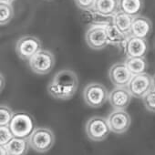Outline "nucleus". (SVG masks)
Here are the masks:
<instances>
[{"mask_svg": "<svg viewBox=\"0 0 155 155\" xmlns=\"http://www.w3.org/2000/svg\"><path fill=\"white\" fill-rule=\"evenodd\" d=\"M107 35L109 39V44L113 45H125L128 38L130 35H127L118 29L113 24L107 25Z\"/></svg>", "mask_w": 155, "mask_h": 155, "instance_id": "nucleus-20", "label": "nucleus"}, {"mask_svg": "<svg viewBox=\"0 0 155 155\" xmlns=\"http://www.w3.org/2000/svg\"><path fill=\"white\" fill-rule=\"evenodd\" d=\"M15 0H0V3H8V4H12Z\"/></svg>", "mask_w": 155, "mask_h": 155, "instance_id": "nucleus-27", "label": "nucleus"}, {"mask_svg": "<svg viewBox=\"0 0 155 155\" xmlns=\"http://www.w3.org/2000/svg\"><path fill=\"white\" fill-rule=\"evenodd\" d=\"M132 95L127 87H116L109 93V101L114 110H126Z\"/></svg>", "mask_w": 155, "mask_h": 155, "instance_id": "nucleus-13", "label": "nucleus"}, {"mask_svg": "<svg viewBox=\"0 0 155 155\" xmlns=\"http://www.w3.org/2000/svg\"><path fill=\"white\" fill-rule=\"evenodd\" d=\"M85 130L89 139L93 141L104 140L111 131L107 119L101 116H93L86 123Z\"/></svg>", "mask_w": 155, "mask_h": 155, "instance_id": "nucleus-6", "label": "nucleus"}, {"mask_svg": "<svg viewBox=\"0 0 155 155\" xmlns=\"http://www.w3.org/2000/svg\"><path fill=\"white\" fill-rule=\"evenodd\" d=\"M146 109L150 111L155 112V89L151 90L147 95L142 98Z\"/></svg>", "mask_w": 155, "mask_h": 155, "instance_id": "nucleus-24", "label": "nucleus"}, {"mask_svg": "<svg viewBox=\"0 0 155 155\" xmlns=\"http://www.w3.org/2000/svg\"><path fill=\"white\" fill-rule=\"evenodd\" d=\"M93 10L102 17H113L119 11V0H96Z\"/></svg>", "mask_w": 155, "mask_h": 155, "instance_id": "nucleus-15", "label": "nucleus"}, {"mask_svg": "<svg viewBox=\"0 0 155 155\" xmlns=\"http://www.w3.org/2000/svg\"><path fill=\"white\" fill-rule=\"evenodd\" d=\"M40 49V40L33 36H24L20 38L16 44V52L23 60H29Z\"/></svg>", "mask_w": 155, "mask_h": 155, "instance_id": "nucleus-9", "label": "nucleus"}, {"mask_svg": "<svg viewBox=\"0 0 155 155\" xmlns=\"http://www.w3.org/2000/svg\"><path fill=\"white\" fill-rule=\"evenodd\" d=\"M86 42L91 49L101 50L105 48L109 44L107 35V25L93 24L86 32Z\"/></svg>", "mask_w": 155, "mask_h": 155, "instance_id": "nucleus-8", "label": "nucleus"}, {"mask_svg": "<svg viewBox=\"0 0 155 155\" xmlns=\"http://www.w3.org/2000/svg\"><path fill=\"white\" fill-rule=\"evenodd\" d=\"M55 135L53 131L45 127L36 128L32 134L28 137L30 148L39 153L48 151L55 144Z\"/></svg>", "mask_w": 155, "mask_h": 155, "instance_id": "nucleus-3", "label": "nucleus"}, {"mask_svg": "<svg viewBox=\"0 0 155 155\" xmlns=\"http://www.w3.org/2000/svg\"><path fill=\"white\" fill-rule=\"evenodd\" d=\"M127 88L131 93L132 97L142 99L151 90L154 89V81L152 77L146 72L133 75Z\"/></svg>", "mask_w": 155, "mask_h": 155, "instance_id": "nucleus-7", "label": "nucleus"}, {"mask_svg": "<svg viewBox=\"0 0 155 155\" xmlns=\"http://www.w3.org/2000/svg\"><path fill=\"white\" fill-rule=\"evenodd\" d=\"M0 155H8V151L6 146H4V145L0 146Z\"/></svg>", "mask_w": 155, "mask_h": 155, "instance_id": "nucleus-26", "label": "nucleus"}, {"mask_svg": "<svg viewBox=\"0 0 155 155\" xmlns=\"http://www.w3.org/2000/svg\"><path fill=\"white\" fill-rule=\"evenodd\" d=\"M79 79L77 74L69 69H62L55 74L48 85V92L54 99L68 101L78 91Z\"/></svg>", "mask_w": 155, "mask_h": 155, "instance_id": "nucleus-1", "label": "nucleus"}, {"mask_svg": "<svg viewBox=\"0 0 155 155\" xmlns=\"http://www.w3.org/2000/svg\"><path fill=\"white\" fill-rule=\"evenodd\" d=\"M132 20H133V17L120 10L112 17V24L118 29H120L121 32L127 35H130Z\"/></svg>", "mask_w": 155, "mask_h": 155, "instance_id": "nucleus-18", "label": "nucleus"}, {"mask_svg": "<svg viewBox=\"0 0 155 155\" xmlns=\"http://www.w3.org/2000/svg\"><path fill=\"white\" fill-rule=\"evenodd\" d=\"M14 17V8L12 4L0 3V24L5 26L8 24Z\"/></svg>", "mask_w": 155, "mask_h": 155, "instance_id": "nucleus-21", "label": "nucleus"}, {"mask_svg": "<svg viewBox=\"0 0 155 155\" xmlns=\"http://www.w3.org/2000/svg\"><path fill=\"white\" fill-rule=\"evenodd\" d=\"M76 6L81 10H93L96 0H74Z\"/></svg>", "mask_w": 155, "mask_h": 155, "instance_id": "nucleus-25", "label": "nucleus"}, {"mask_svg": "<svg viewBox=\"0 0 155 155\" xmlns=\"http://www.w3.org/2000/svg\"><path fill=\"white\" fill-rule=\"evenodd\" d=\"M132 76L125 63H115L109 69L110 81L115 87H128Z\"/></svg>", "mask_w": 155, "mask_h": 155, "instance_id": "nucleus-11", "label": "nucleus"}, {"mask_svg": "<svg viewBox=\"0 0 155 155\" xmlns=\"http://www.w3.org/2000/svg\"><path fill=\"white\" fill-rule=\"evenodd\" d=\"M54 55L46 49H40L29 60L28 64L31 70L38 75H47L55 67Z\"/></svg>", "mask_w": 155, "mask_h": 155, "instance_id": "nucleus-4", "label": "nucleus"}, {"mask_svg": "<svg viewBox=\"0 0 155 155\" xmlns=\"http://www.w3.org/2000/svg\"><path fill=\"white\" fill-rule=\"evenodd\" d=\"M143 7V0H119V10L133 18L140 16Z\"/></svg>", "mask_w": 155, "mask_h": 155, "instance_id": "nucleus-17", "label": "nucleus"}, {"mask_svg": "<svg viewBox=\"0 0 155 155\" xmlns=\"http://www.w3.org/2000/svg\"><path fill=\"white\" fill-rule=\"evenodd\" d=\"M14 137L9 126H0V145L6 146Z\"/></svg>", "mask_w": 155, "mask_h": 155, "instance_id": "nucleus-23", "label": "nucleus"}, {"mask_svg": "<svg viewBox=\"0 0 155 155\" xmlns=\"http://www.w3.org/2000/svg\"><path fill=\"white\" fill-rule=\"evenodd\" d=\"M83 98L88 106L91 108H100L109 101V93L104 85L92 82L84 89Z\"/></svg>", "mask_w": 155, "mask_h": 155, "instance_id": "nucleus-5", "label": "nucleus"}, {"mask_svg": "<svg viewBox=\"0 0 155 155\" xmlns=\"http://www.w3.org/2000/svg\"><path fill=\"white\" fill-rule=\"evenodd\" d=\"M132 75L145 73L148 68V63L145 58H129L127 57L124 62Z\"/></svg>", "mask_w": 155, "mask_h": 155, "instance_id": "nucleus-19", "label": "nucleus"}, {"mask_svg": "<svg viewBox=\"0 0 155 155\" xmlns=\"http://www.w3.org/2000/svg\"><path fill=\"white\" fill-rule=\"evenodd\" d=\"M151 30L152 24L148 18L140 15L133 18L130 28V36L147 39V38L150 35Z\"/></svg>", "mask_w": 155, "mask_h": 155, "instance_id": "nucleus-14", "label": "nucleus"}, {"mask_svg": "<svg viewBox=\"0 0 155 155\" xmlns=\"http://www.w3.org/2000/svg\"><path fill=\"white\" fill-rule=\"evenodd\" d=\"M153 81H154V89H155V77H154V79H153Z\"/></svg>", "mask_w": 155, "mask_h": 155, "instance_id": "nucleus-28", "label": "nucleus"}, {"mask_svg": "<svg viewBox=\"0 0 155 155\" xmlns=\"http://www.w3.org/2000/svg\"><path fill=\"white\" fill-rule=\"evenodd\" d=\"M6 148L8 151V155H27L30 145L28 139L14 137L6 145Z\"/></svg>", "mask_w": 155, "mask_h": 155, "instance_id": "nucleus-16", "label": "nucleus"}, {"mask_svg": "<svg viewBox=\"0 0 155 155\" xmlns=\"http://www.w3.org/2000/svg\"><path fill=\"white\" fill-rule=\"evenodd\" d=\"M107 121L112 132L116 134H122L129 130L131 119L125 110H114L107 117Z\"/></svg>", "mask_w": 155, "mask_h": 155, "instance_id": "nucleus-10", "label": "nucleus"}, {"mask_svg": "<svg viewBox=\"0 0 155 155\" xmlns=\"http://www.w3.org/2000/svg\"><path fill=\"white\" fill-rule=\"evenodd\" d=\"M34 118L25 111H18L14 113V116L9 123V128L15 137L28 139V137L35 130Z\"/></svg>", "mask_w": 155, "mask_h": 155, "instance_id": "nucleus-2", "label": "nucleus"}, {"mask_svg": "<svg viewBox=\"0 0 155 155\" xmlns=\"http://www.w3.org/2000/svg\"><path fill=\"white\" fill-rule=\"evenodd\" d=\"M14 116L12 110L7 105L0 106V126H9V123Z\"/></svg>", "mask_w": 155, "mask_h": 155, "instance_id": "nucleus-22", "label": "nucleus"}, {"mask_svg": "<svg viewBox=\"0 0 155 155\" xmlns=\"http://www.w3.org/2000/svg\"><path fill=\"white\" fill-rule=\"evenodd\" d=\"M124 48L129 58H145L149 46L147 39L130 36L124 45Z\"/></svg>", "mask_w": 155, "mask_h": 155, "instance_id": "nucleus-12", "label": "nucleus"}]
</instances>
